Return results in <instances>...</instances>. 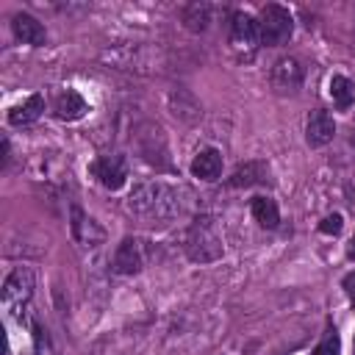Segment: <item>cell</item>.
<instances>
[{
    "instance_id": "6da1fadb",
    "label": "cell",
    "mask_w": 355,
    "mask_h": 355,
    "mask_svg": "<svg viewBox=\"0 0 355 355\" xmlns=\"http://www.w3.org/2000/svg\"><path fill=\"white\" fill-rule=\"evenodd\" d=\"M186 205H189V191L183 186H172L164 180L136 183L128 197V211L147 216V219H158V222L180 216Z\"/></svg>"
},
{
    "instance_id": "7a4b0ae2",
    "label": "cell",
    "mask_w": 355,
    "mask_h": 355,
    "mask_svg": "<svg viewBox=\"0 0 355 355\" xmlns=\"http://www.w3.org/2000/svg\"><path fill=\"white\" fill-rule=\"evenodd\" d=\"M186 255L194 263H214L222 258V239L216 236V230L208 225V219H197L189 230H186Z\"/></svg>"
},
{
    "instance_id": "3957f363",
    "label": "cell",
    "mask_w": 355,
    "mask_h": 355,
    "mask_svg": "<svg viewBox=\"0 0 355 355\" xmlns=\"http://www.w3.org/2000/svg\"><path fill=\"white\" fill-rule=\"evenodd\" d=\"M258 33H261V44H283L291 39L294 33V17L288 8L269 3L261 8V19H258Z\"/></svg>"
},
{
    "instance_id": "277c9868",
    "label": "cell",
    "mask_w": 355,
    "mask_h": 355,
    "mask_svg": "<svg viewBox=\"0 0 355 355\" xmlns=\"http://www.w3.org/2000/svg\"><path fill=\"white\" fill-rule=\"evenodd\" d=\"M136 144L139 153L147 164H153L155 169H169V147H166V136L161 130V125L155 122H144L136 128Z\"/></svg>"
},
{
    "instance_id": "5b68a950",
    "label": "cell",
    "mask_w": 355,
    "mask_h": 355,
    "mask_svg": "<svg viewBox=\"0 0 355 355\" xmlns=\"http://www.w3.org/2000/svg\"><path fill=\"white\" fill-rule=\"evenodd\" d=\"M31 294H33V275L25 266H17L6 277V283H3V302H6V308L11 313H19L22 305H28Z\"/></svg>"
},
{
    "instance_id": "8992f818",
    "label": "cell",
    "mask_w": 355,
    "mask_h": 355,
    "mask_svg": "<svg viewBox=\"0 0 355 355\" xmlns=\"http://www.w3.org/2000/svg\"><path fill=\"white\" fill-rule=\"evenodd\" d=\"M92 175L111 191L122 189L128 183V166H125V158L122 155H103L92 164Z\"/></svg>"
},
{
    "instance_id": "52a82bcc",
    "label": "cell",
    "mask_w": 355,
    "mask_h": 355,
    "mask_svg": "<svg viewBox=\"0 0 355 355\" xmlns=\"http://www.w3.org/2000/svg\"><path fill=\"white\" fill-rule=\"evenodd\" d=\"M69 230H72L75 241L83 244V247H94V244H100V241L105 239L103 227H100L80 205H72V208H69Z\"/></svg>"
},
{
    "instance_id": "ba28073f",
    "label": "cell",
    "mask_w": 355,
    "mask_h": 355,
    "mask_svg": "<svg viewBox=\"0 0 355 355\" xmlns=\"http://www.w3.org/2000/svg\"><path fill=\"white\" fill-rule=\"evenodd\" d=\"M114 272L116 275H136L144 266V252H141V241L136 239H122L116 252H114Z\"/></svg>"
},
{
    "instance_id": "9c48e42d",
    "label": "cell",
    "mask_w": 355,
    "mask_h": 355,
    "mask_svg": "<svg viewBox=\"0 0 355 355\" xmlns=\"http://www.w3.org/2000/svg\"><path fill=\"white\" fill-rule=\"evenodd\" d=\"M333 136H336V119H333L327 111L316 108V111L308 116V125H305V141H308L311 147H324V144L333 141Z\"/></svg>"
},
{
    "instance_id": "30bf717a",
    "label": "cell",
    "mask_w": 355,
    "mask_h": 355,
    "mask_svg": "<svg viewBox=\"0 0 355 355\" xmlns=\"http://www.w3.org/2000/svg\"><path fill=\"white\" fill-rule=\"evenodd\" d=\"M11 31H14V36H17L22 44L42 47V44L47 42V31H44V25H42L36 17L25 14V11L14 14V19H11Z\"/></svg>"
},
{
    "instance_id": "8fae6325",
    "label": "cell",
    "mask_w": 355,
    "mask_h": 355,
    "mask_svg": "<svg viewBox=\"0 0 355 355\" xmlns=\"http://www.w3.org/2000/svg\"><path fill=\"white\" fill-rule=\"evenodd\" d=\"M269 180V166L266 161H247V164H239L236 172L227 178V186L233 189H250V186H261Z\"/></svg>"
},
{
    "instance_id": "7c38bea8",
    "label": "cell",
    "mask_w": 355,
    "mask_h": 355,
    "mask_svg": "<svg viewBox=\"0 0 355 355\" xmlns=\"http://www.w3.org/2000/svg\"><path fill=\"white\" fill-rule=\"evenodd\" d=\"M191 175L205 183L216 180L222 175V153L216 147H202L191 161Z\"/></svg>"
},
{
    "instance_id": "4fadbf2b",
    "label": "cell",
    "mask_w": 355,
    "mask_h": 355,
    "mask_svg": "<svg viewBox=\"0 0 355 355\" xmlns=\"http://www.w3.org/2000/svg\"><path fill=\"white\" fill-rule=\"evenodd\" d=\"M86 111H89L86 100H83L78 92H72V89L61 92V94L55 97V103H53V114H55L58 119H64V122H75V119H80Z\"/></svg>"
},
{
    "instance_id": "5bb4252c",
    "label": "cell",
    "mask_w": 355,
    "mask_h": 355,
    "mask_svg": "<svg viewBox=\"0 0 355 355\" xmlns=\"http://www.w3.org/2000/svg\"><path fill=\"white\" fill-rule=\"evenodd\" d=\"M169 108H172V114L180 116L183 122H197V119L202 116L200 103H197L194 94L186 92V89H172V92H169Z\"/></svg>"
},
{
    "instance_id": "9a60e30c",
    "label": "cell",
    "mask_w": 355,
    "mask_h": 355,
    "mask_svg": "<svg viewBox=\"0 0 355 355\" xmlns=\"http://www.w3.org/2000/svg\"><path fill=\"white\" fill-rule=\"evenodd\" d=\"M230 39L236 47H255L261 42V33H258V22L250 17V14H233V31H230Z\"/></svg>"
},
{
    "instance_id": "2e32d148",
    "label": "cell",
    "mask_w": 355,
    "mask_h": 355,
    "mask_svg": "<svg viewBox=\"0 0 355 355\" xmlns=\"http://www.w3.org/2000/svg\"><path fill=\"white\" fill-rule=\"evenodd\" d=\"M42 111H44V97L42 94H31L25 103H19V105H14L8 111V122L11 125H31V122L39 119Z\"/></svg>"
},
{
    "instance_id": "e0dca14e",
    "label": "cell",
    "mask_w": 355,
    "mask_h": 355,
    "mask_svg": "<svg viewBox=\"0 0 355 355\" xmlns=\"http://www.w3.org/2000/svg\"><path fill=\"white\" fill-rule=\"evenodd\" d=\"M272 78H275V83L280 89H297L302 83V67H300L297 58H280L275 64V75Z\"/></svg>"
},
{
    "instance_id": "ac0fdd59",
    "label": "cell",
    "mask_w": 355,
    "mask_h": 355,
    "mask_svg": "<svg viewBox=\"0 0 355 355\" xmlns=\"http://www.w3.org/2000/svg\"><path fill=\"white\" fill-rule=\"evenodd\" d=\"M211 14H214V8L208 3H189L183 8V25L194 33H202L211 25Z\"/></svg>"
},
{
    "instance_id": "d6986e66",
    "label": "cell",
    "mask_w": 355,
    "mask_h": 355,
    "mask_svg": "<svg viewBox=\"0 0 355 355\" xmlns=\"http://www.w3.org/2000/svg\"><path fill=\"white\" fill-rule=\"evenodd\" d=\"M250 211H252V216H255V222L261 227H269L272 230V227L280 225V211H277V205H275L272 197H252Z\"/></svg>"
},
{
    "instance_id": "ffe728a7",
    "label": "cell",
    "mask_w": 355,
    "mask_h": 355,
    "mask_svg": "<svg viewBox=\"0 0 355 355\" xmlns=\"http://www.w3.org/2000/svg\"><path fill=\"white\" fill-rule=\"evenodd\" d=\"M330 97H333V105L338 111H347L355 103V86H352V80L344 78V75H333L330 78Z\"/></svg>"
},
{
    "instance_id": "44dd1931",
    "label": "cell",
    "mask_w": 355,
    "mask_h": 355,
    "mask_svg": "<svg viewBox=\"0 0 355 355\" xmlns=\"http://www.w3.org/2000/svg\"><path fill=\"white\" fill-rule=\"evenodd\" d=\"M341 352V338H338V333L330 327L327 333H324V338L316 344V349L311 352V355H338Z\"/></svg>"
},
{
    "instance_id": "7402d4cb",
    "label": "cell",
    "mask_w": 355,
    "mask_h": 355,
    "mask_svg": "<svg viewBox=\"0 0 355 355\" xmlns=\"http://www.w3.org/2000/svg\"><path fill=\"white\" fill-rule=\"evenodd\" d=\"M341 227H344L341 214H330V216H324V219L319 222V230H322V233H327V236H338V233H341Z\"/></svg>"
},
{
    "instance_id": "603a6c76",
    "label": "cell",
    "mask_w": 355,
    "mask_h": 355,
    "mask_svg": "<svg viewBox=\"0 0 355 355\" xmlns=\"http://www.w3.org/2000/svg\"><path fill=\"white\" fill-rule=\"evenodd\" d=\"M344 288H347V294H349V300H352V305H355V272H349V275L344 277Z\"/></svg>"
},
{
    "instance_id": "cb8c5ba5",
    "label": "cell",
    "mask_w": 355,
    "mask_h": 355,
    "mask_svg": "<svg viewBox=\"0 0 355 355\" xmlns=\"http://www.w3.org/2000/svg\"><path fill=\"white\" fill-rule=\"evenodd\" d=\"M347 255L355 258V236H352V241H349V247H347Z\"/></svg>"
}]
</instances>
